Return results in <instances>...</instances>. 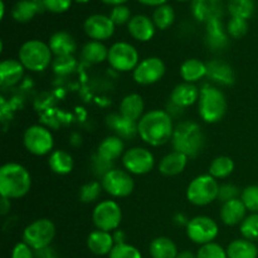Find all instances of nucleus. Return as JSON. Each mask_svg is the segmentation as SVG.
I'll use <instances>...</instances> for the list:
<instances>
[{
	"label": "nucleus",
	"instance_id": "f257e3e1",
	"mask_svg": "<svg viewBox=\"0 0 258 258\" xmlns=\"http://www.w3.org/2000/svg\"><path fill=\"white\" fill-rule=\"evenodd\" d=\"M173 117L164 110H151L144 113L138 122L139 136L150 146H163L171 140L174 134Z\"/></svg>",
	"mask_w": 258,
	"mask_h": 258
},
{
	"label": "nucleus",
	"instance_id": "f03ea898",
	"mask_svg": "<svg viewBox=\"0 0 258 258\" xmlns=\"http://www.w3.org/2000/svg\"><path fill=\"white\" fill-rule=\"evenodd\" d=\"M32 186L29 171L18 163H7L0 169V194L3 198L19 199L27 196Z\"/></svg>",
	"mask_w": 258,
	"mask_h": 258
},
{
	"label": "nucleus",
	"instance_id": "7ed1b4c3",
	"mask_svg": "<svg viewBox=\"0 0 258 258\" xmlns=\"http://www.w3.org/2000/svg\"><path fill=\"white\" fill-rule=\"evenodd\" d=\"M206 136L201 126L193 121L179 122L174 128L171 144L175 151L184 154L188 158H196L203 150Z\"/></svg>",
	"mask_w": 258,
	"mask_h": 258
},
{
	"label": "nucleus",
	"instance_id": "20e7f679",
	"mask_svg": "<svg viewBox=\"0 0 258 258\" xmlns=\"http://www.w3.org/2000/svg\"><path fill=\"white\" fill-rule=\"evenodd\" d=\"M18 59L25 70L43 72L49 67L50 63H53V53L48 43L39 39H30L23 43L18 53Z\"/></svg>",
	"mask_w": 258,
	"mask_h": 258
},
{
	"label": "nucleus",
	"instance_id": "39448f33",
	"mask_svg": "<svg viewBox=\"0 0 258 258\" xmlns=\"http://www.w3.org/2000/svg\"><path fill=\"white\" fill-rule=\"evenodd\" d=\"M199 115L208 123H216L224 117L227 112L226 95L219 88L204 86L199 96Z\"/></svg>",
	"mask_w": 258,
	"mask_h": 258
},
{
	"label": "nucleus",
	"instance_id": "423d86ee",
	"mask_svg": "<svg viewBox=\"0 0 258 258\" xmlns=\"http://www.w3.org/2000/svg\"><path fill=\"white\" fill-rule=\"evenodd\" d=\"M218 191L219 184L217 179L209 174H203L189 183L186 188V198L194 206L204 207L218 199Z\"/></svg>",
	"mask_w": 258,
	"mask_h": 258
},
{
	"label": "nucleus",
	"instance_id": "0eeeda50",
	"mask_svg": "<svg viewBox=\"0 0 258 258\" xmlns=\"http://www.w3.org/2000/svg\"><path fill=\"white\" fill-rule=\"evenodd\" d=\"M55 237V226L50 219L40 218L25 227L23 242L34 251H43L49 247Z\"/></svg>",
	"mask_w": 258,
	"mask_h": 258
},
{
	"label": "nucleus",
	"instance_id": "6e6552de",
	"mask_svg": "<svg viewBox=\"0 0 258 258\" xmlns=\"http://www.w3.org/2000/svg\"><path fill=\"white\" fill-rule=\"evenodd\" d=\"M92 221L96 228L112 232L118 228L122 221V211L115 201H102L93 208Z\"/></svg>",
	"mask_w": 258,
	"mask_h": 258
},
{
	"label": "nucleus",
	"instance_id": "1a4fd4ad",
	"mask_svg": "<svg viewBox=\"0 0 258 258\" xmlns=\"http://www.w3.org/2000/svg\"><path fill=\"white\" fill-rule=\"evenodd\" d=\"M107 62L118 72H130L139 64V53L127 42H116L108 48Z\"/></svg>",
	"mask_w": 258,
	"mask_h": 258
},
{
	"label": "nucleus",
	"instance_id": "9d476101",
	"mask_svg": "<svg viewBox=\"0 0 258 258\" xmlns=\"http://www.w3.org/2000/svg\"><path fill=\"white\" fill-rule=\"evenodd\" d=\"M218 224L214 219L207 216H198L189 219L186 224V236L197 244H208L214 242L218 236Z\"/></svg>",
	"mask_w": 258,
	"mask_h": 258
},
{
	"label": "nucleus",
	"instance_id": "9b49d317",
	"mask_svg": "<svg viewBox=\"0 0 258 258\" xmlns=\"http://www.w3.org/2000/svg\"><path fill=\"white\" fill-rule=\"evenodd\" d=\"M23 144L30 154L43 156L52 151L54 146V139L48 128L40 125H33L25 130Z\"/></svg>",
	"mask_w": 258,
	"mask_h": 258
},
{
	"label": "nucleus",
	"instance_id": "f8f14e48",
	"mask_svg": "<svg viewBox=\"0 0 258 258\" xmlns=\"http://www.w3.org/2000/svg\"><path fill=\"white\" fill-rule=\"evenodd\" d=\"M103 190L113 198H125L134 191L135 181L128 171L112 169L101 180Z\"/></svg>",
	"mask_w": 258,
	"mask_h": 258
},
{
	"label": "nucleus",
	"instance_id": "ddd939ff",
	"mask_svg": "<svg viewBox=\"0 0 258 258\" xmlns=\"http://www.w3.org/2000/svg\"><path fill=\"white\" fill-rule=\"evenodd\" d=\"M122 165L130 174L145 175L153 170L155 165V158L148 149L135 146L125 151L122 155Z\"/></svg>",
	"mask_w": 258,
	"mask_h": 258
},
{
	"label": "nucleus",
	"instance_id": "4468645a",
	"mask_svg": "<svg viewBox=\"0 0 258 258\" xmlns=\"http://www.w3.org/2000/svg\"><path fill=\"white\" fill-rule=\"evenodd\" d=\"M165 63L159 57H148L139 62L133 71V77L136 83L143 86L154 85L165 75Z\"/></svg>",
	"mask_w": 258,
	"mask_h": 258
},
{
	"label": "nucleus",
	"instance_id": "2eb2a0df",
	"mask_svg": "<svg viewBox=\"0 0 258 258\" xmlns=\"http://www.w3.org/2000/svg\"><path fill=\"white\" fill-rule=\"evenodd\" d=\"M115 28L116 25L113 24L111 18L103 14L90 15L83 24V29L87 37L98 42L110 39L115 33Z\"/></svg>",
	"mask_w": 258,
	"mask_h": 258
},
{
	"label": "nucleus",
	"instance_id": "dca6fc26",
	"mask_svg": "<svg viewBox=\"0 0 258 258\" xmlns=\"http://www.w3.org/2000/svg\"><path fill=\"white\" fill-rule=\"evenodd\" d=\"M191 13L197 20L207 24L212 20L221 19L223 14V2L222 0H193Z\"/></svg>",
	"mask_w": 258,
	"mask_h": 258
},
{
	"label": "nucleus",
	"instance_id": "f3484780",
	"mask_svg": "<svg viewBox=\"0 0 258 258\" xmlns=\"http://www.w3.org/2000/svg\"><path fill=\"white\" fill-rule=\"evenodd\" d=\"M127 29L134 39L139 40V42H149L155 35L156 27L153 19L149 18L148 15L138 14L131 18L127 24Z\"/></svg>",
	"mask_w": 258,
	"mask_h": 258
},
{
	"label": "nucleus",
	"instance_id": "a211bd4d",
	"mask_svg": "<svg viewBox=\"0 0 258 258\" xmlns=\"http://www.w3.org/2000/svg\"><path fill=\"white\" fill-rule=\"evenodd\" d=\"M199 96H201V91L198 90L196 83L181 82L176 85L171 91L170 103L184 110L199 101Z\"/></svg>",
	"mask_w": 258,
	"mask_h": 258
},
{
	"label": "nucleus",
	"instance_id": "6ab92c4d",
	"mask_svg": "<svg viewBox=\"0 0 258 258\" xmlns=\"http://www.w3.org/2000/svg\"><path fill=\"white\" fill-rule=\"evenodd\" d=\"M207 77L218 85L231 86L236 81V75L231 64L222 59H213L207 63Z\"/></svg>",
	"mask_w": 258,
	"mask_h": 258
},
{
	"label": "nucleus",
	"instance_id": "aec40b11",
	"mask_svg": "<svg viewBox=\"0 0 258 258\" xmlns=\"http://www.w3.org/2000/svg\"><path fill=\"white\" fill-rule=\"evenodd\" d=\"M115 244L113 234L111 232L96 229V231L91 232L87 237V248L90 249L91 253L96 254V256L110 254Z\"/></svg>",
	"mask_w": 258,
	"mask_h": 258
},
{
	"label": "nucleus",
	"instance_id": "412c9836",
	"mask_svg": "<svg viewBox=\"0 0 258 258\" xmlns=\"http://www.w3.org/2000/svg\"><path fill=\"white\" fill-rule=\"evenodd\" d=\"M106 123H107L108 128H111L113 134L122 140H128V139L139 135L138 122L123 117L120 112L108 115L106 117Z\"/></svg>",
	"mask_w": 258,
	"mask_h": 258
},
{
	"label": "nucleus",
	"instance_id": "4be33fe9",
	"mask_svg": "<svg viewBox=\"0 0 258 258\" xmlns=\"http://www.w3.org/2000/svg\"><path fill=\"white\" fill-rule=\"evenodd\" d=\"M50 50L55 57H67V55H73V53L77 49V43L75 38L64 30L55 32L54 34L50 35L48 40Z\"/></svg>",
	"mask_w": 258,
	"mask_h": 258
},
{
	"label": "nucleus",
	"instance_id": "5701e85b",
	"mask_svg": "<svg viewBox=\"0 0 258 258\" xmlns=\"http://www.w3.org/2000/svg\"><path fill=\"white\" fill-rule=\"evenodd\" d=\"M24 66L19 59L9 58L3 60L0 63V83L3 87H12L19 83L24 76Z\"/></svg>",
	"mask_w": 258,
	"mask_h": 258
},
{
	"label": "nucleus",
	"instance_id": "b1692460",
	"mask_svg": "<svg viewBox=\"0 0 258 258\" xmlns=\"http://www.w3.org/2000/svg\"><path fill=\"white\" fill-rule=\"evenodd\" d=\"M228 33L224 29L221 19L207 23L206 42L211 50H223L228 44Z\"/></svg>",
	"mask_w": 258,
	"mask_h": 258
},
{
	"label": "nucleus",
	"instance_id": "393cba45",
	"mask_svg": "<svg viewBox=\"0 0 258 258\" xmlns=\"http://www.w3.org/2000/svg\"><path fill=\"white\" fill-rule=\"evenodd\" d=\"M247 209L244 207L243 202L241 201V198H237L222 204L219 216H221L222 222L226 226H237V224H241L244 221Z\"/></svg>",
	"mask_w": 258,
	"mask_h": 258
},
{
	"label": "nucleus",
	"instance_id": "a878e982",
	"mask_svg": "<svg viewBox=\"0 0 258 258\" xmlns=\"http://www.w3.org/2000/svg\"><path fill=\"white\" fill-rule=\"evenodd\" d=\"M188 156L179 151H171L161 159L159 170L165 176H175L183 173L188 165Z\"/></svg>",
	"mask_w": 258,
	"mask_h": 258
},
{
	"label": "nucleus",
	"instance_id": "bb28decb",
	"mask_svg": "<svg viewBox=\"0 0 258 258\" xmlns=\"http://www.w3.org/2000/svg\"><path fill=\"white\" fill-rule=\"evenodd\" d=\"M96 154L105 160L113 163L125 154V143L118 136L110 135L101 141Z\"/></svg>",
	"mask_w": 258,
	"mask_h": 258
},
{
	"label": "nucleus",
	"instance_id": "cd10ccee",
	"mask_svg": "<svg viewBox=\"0 0 258 258\" xmlns=\"http://www.w3.org/2000/svg\"><path fill=\"white\" fill-rule=\"evenodd\" d=\"M43 10L45 9L42 0H19L13 7L12 15L17 22L28 23Z\"/></svg>",
	"mask_w": 258,
	"mask_h": 258
},
{
	"label": "nucleus",
	"instance_id": "c85d7f7f",
	"mask_svg": "<svg viewBox=\"0 0 258 258\" xmlns=\"http://www.w3.org/2000/svg\"><path fill=\"white\" fill-rule=\"evenodd\" d=\"M144 108H145L144 100L138 93H130L125 96L120 103L121 115L135 122H139V120L144 116Z\"/></svg>",
	"mask_w": 258,
	"mask_h": 258
},
{
	"label": "nucleus",
	"instance_id": "c756f323",
	"mask_svg": "<svg viewBox=\"0 0 258 258\" xmlns=\"http://www.w3.org/2000/svg\"><path fill=\"white\" fill-rule=\"evenodd\" d=\"M180 76L184 82L196 83L207 77V63L198 58H189L180 66Z\"/></svg>",
	"mask_w": 258,
	"mask_h": 258
},
{
	"label": "nucleus",
	"instance_id": "7c9ffc66",
	"mask_svg": "<svg viewBox=\"0 0 258 258\" xmlns=\"http://www.w3.org/2000/svg\"><path fill=\"white\" fill-rule=\"evenodd\" d=\"M81 55H82V59L88 64H98L107 60L108 48L102 42L90 40L83 45Z\"/></svg>",
	"mask_w": 258,
	"mask_h": 258
},
{
	"label": "nucleus",
	"instance_id": "2f4dec72",
	"mask_svg": "<svg viewBox=\"0 0 258 258\" xmlns=\"http://www.w3.org/2000/svg\"><path fill=\"white\" fill-rule=\"evenodd\" d=\"M149 252L151 258H176L179 253L173 239L163 236L156 237L151 241Z\"/></svg>",
	"mask_w": 258,
	"mask_h": 258
},
{
	"label": "nucleus",
	"instance_id": "473e14b6",
	"mask_svg": "<svg viewBox=\"0 0 258 258\" xmlns=\"http://www.w3.org/2000/svg\"><path fill=\"white\" fill-rule=\"evenodd\" d=\"M48 165L53 173L58 175H67L73 170V158L64 150H54L48 158Z\"/></svg>",
	"mask_w": 258,
	"mask_h": 258
},
{
	"label": "nucleus",
	"instance_id": "72a5a7b5",
	"mask_svg": "<svg viewBox=\"0 0 258 258\" xmlns=\"http://www.w3.org/2000/svg\"><path fill=\"white\" fill-rule=\"evenodd\" d=\"M228 258H257L258 248L252 241L246 238L234 239L227 247Z\"/></svg>",
	"mask_w": 258,
	"mask_h": 258
},
{
	"label": "nucleus",
	"instance_id": "f704fd0d",
	"mask_svg": "<svg viewBox=\"0 0 258 258\" xmlns=\"http://www.w3.org/2000/svg\"><path fill=\"white\" fill-rule=\"evenodd\" d=\"M234 161L229 156H217L209 165V175L214 179H226L233 173Z\"/></svg>",
	"mask_w": 258,
	"mask_h": 258
},
{
	"label": "nucleus",
	"instance_id": "c9c22d12",
	"mask_svg": "<svg viewBox=\"0 0 258 258\" xmlns=\"http://www.w3.org/2000/svg\"><path fill=\"white\" fill-rule=\"evenodd\" d=\"M229 14L232 18H241L248 20L253 15L256 4L254 0H229L227 4Z\"/></svg>",
	"mask_w": 258,
	"mask_h": 258
},
{
	"label": "nucleus",
	"instance_id": "e433bc0d",
	"mask_svg": "<svg viewBox=\"0 0 258 258\" xmlns=\"http://www.w3.org/2000/svg\"><path fill=\"white\" fill-rule=\"evenodd\" d=\"M151 19L158 29L165 30L173 25L174 20H175V12H174L173 7H170L169 4L160 5V7L155 8Z\"/></svg>",
	"mask_w": 258,
	"mask_h": 258
},
{
	"label": "nucleus",
	"instance_id": "4c0bfd02",
	"mask_svg": "<svg viewBox=\"0 0 258 258\" xmlns=\"http://www.w3.org/2000/svg\"><path fill=\"white\" fill-rule=\"evenodd\" d=\"M239 231L243 238L248 241H258V213H252L246 217L239 226Z\"/></svg>",
	"mask_w": 258,
	"mask_h": 258
},
{
	"label": "nucleus",
	"instance_id": "58836bf2",
	"mask_svg": "<svg viewBox=\"0 0 258 258\" xmlns=\"http://www.w3.org/2000/svg\"><path fill=\"white\" fill-rule=\"evenodd\" d=\"M101 190H103L102 184L98 181H88L80 189V199L82 203H93L101 196Z\"/></svg>",
	"mask_w": 258,
	"mask_h": 258
},
{
	"label": "nucleus",
	"instance_id": "ea45409f",
	"mask_svg": "<svg viewBox=\"0 0 258 258\" xmlns=\"http://www.w3.org/2000/svg\"><path fill=\"white\" fill-rule=\"evenodd\" d=\"M241 201L247 211L258 213V185H248L241 191Z\"/></svg>",
	"mask_w": 258,
	"mask_h": 258
},
{
	"label": "nucleus",
	"instance_id": "a19ab883",
	"mask_svg": "<svg viewBox=\"0 0 258 258\" xmlns=\"http://www.w3.org/2000/svg\"><path fill=\"white\" fill-rule=\"evenodd\" d=\"M53 70L57 75L66 76L72 73L77 67V60L75 59L73 55H67V57H55V59L52 63Z\"/></svg>",
	"mask_w": 258,
	"mask_h": 258
},
{
	"label": "nucleus",
	"instance_id": "79ce46f5",
	"mask_svg": "<svg viewBox=\"0 0 258 258\" xmlns=\"http://www.w3.org/2000/svg\"><path fill=\"white\" fill-rule=\"evenodd\" d=\"M108 258H143L141 252L135 246L128 243L115 244Z\"/></svg>",
	"mask_w": 258,
	"mask_h": 258
},
{
	"label": "nucleus",
	"instance_id": "37998d69",
	"mask_svg": "<svg viewBox=\"0 0 258 258\" xmlns=\"http://www.w3.org/2000/svg\"><path fill=\"white\" fill-rule=\"evenodd\" d=\"M248 32V22L241 18H231L227 24V33L234 39H241Z\"/></svg>",
	"mask_w": 258,
	"mask_h": 258
},
{
	"label": "nucleus",
	"instance_id": "c03bdc74",
	"mask_svg": "<svg viewBox=\"0 0 258 258\" xmlns=\"http://www.w3.org/2000/svg\"><path fill=\"white\" fill-rule=\"evenodd\" d=\"M197 258H228L227 251L221 244L212 242V243L201 246L197 253Z\"/></svg>",
	"mask_w": 258,
	"mask_h": 258
},
{
	"label": "nucleus",
	"instance_id": "a18cd8bd",
	"mask_svg": "<svg viewBox=\"0 0 258 258\" xmlns=\"http://www.w3.org/2000/svg\"><path fill=\"white\" fill-rule=\"evenodd\" d=\"M108 17L111 18V20H112L113 24L115 25L128 24V22H130L131 18H133L131 17L130 8L126 7L125 4L116 5V7H113Z\"/></svg>",
	"mask_w": 258,
	"mask_h": 258
},
{
	"label": "nucleus",
	"instance_id": "49530a36",
	"mask_svg": "<svg viewBox=\"0 0 258 258\" xmlns=\"http://www.w3.org/2000/svg\"><path fill=\"white\" fill-rule=\"evenodd\" d=\"M237 198H241V191H239L238 186L231 183H226L219 185L218 201H221L222 204L226 203V202L233 201V199Z\"/></svg>",
	"mask_w": 258,
	"mask_h": 258
},
{
	"label": "nucleus",
	"instance_id": "de8ad7c7",
	"mask_svg": "<svg viewBox=\"0 0 258 258\" xmlns=\"http://www.w3.org/2000/svg\"><path fill=\"white\" fill-rule=\"evenodd\" d=\"M43 7L45 10L54 14H62L66 13L72 5L73 0H42Z\"/></svg>",
	"mask_w": 258,
	"mask_h": 258
},
{
	"label": "nucleus",
	"instance_id": "09e8293b",
	"mask_svg": "<svg viewBox=\"0 0 258 258\" xmlns=\"http://www.w3.org/2000/svg\"><path fill=\"white\" fill-rule=\"evenodd\" d=\"M93 169H95V173L97 174L98 176H105L106 174L108 173L110 170H112V163L111 161L105 160L101 156H98L97 154L93 158Z\"/></svg>",
	"mask_w": 258,
	"mask_h": 258
},
{
	"label": "nucleus",
	"instance_id": "8fccbe9b",
	"mask_svg": "<svg viewBox=\"0 0 258 258\" xmlns=\"http://www.w3.org/2000/svg\"><path fill=\"white\" fill-rule=\"evenodd\" d=\"M34 249L30 248L25 242H19L12 251V258H34Z\"/></svg>",
	"mask_w": 258,
	"mask_h": 258
},
{
	"label": "nucleus",
	"instance_id": "3c124183",
	"mask_svg": "<svg viewBox=\"0 0 258 258\" xmlns=\"http://www.w3.org/2000/svg\"><path fill=\"white\" fill-rule=\"evenodd\" d=\"M139 3H141L143 5H146V7H160V5L166 4L168 0H138Z\"/></svg>",
	"mask_w": 258,
	"mask_h": 258
},
{
	"label": "nucleus",
	"instance_id": "603ef678",
	"mask_svg": "<svg viewBox=\"0 0 258 258\" xmlns=\"http://www.w3.org/2000/svg\"><path fill=\"white\" fill-rule=\"evenodd\" d=\"M0 211H2V214L8 213V211H10V199L7 198H3L2 197V201H0Z\"/></svg>",
	"mask_w": 258,
	"mask_h": 258
},
{
	"label": "nucleus",
	"instance_id": "864d4df0",
	"mask_svg": "<svg viewBox=\"0 0 258 258\" xmlns=\"http://www.w3.org/2000/svg\"><path fill=\"white\" fill-rule=\"evenodd\" d=\"M113 239H115V243H125V233L122 231H118L116 229L115 233H113Z\"/></svg>",
	"mask_w": 258,
	"mask_h": 258
},
{
	"label": "nucleus",
	"instance_id": "5fc2aeb1",
	"mask_svg": "<svg viewBox=\"0 0 258 258\" xmlns=\"http://www.w3.org/2000/svg\"><path fill=\"white\" fill-rule=\"evenodd\" d=\"M102 3L107 5H112V7H116V5H122L125 3H127L128 0H101Z\"/></svg>",
	"mask_w": 258,
	"mask_h": 258
},
{
	"label": "nucleus",
	"instance_id": "6e6d98bb",
	"mask_svg": "<svg viewBox=\"0 0 258 258\" xmlns=\"http://www.w3.org/2000/svg\"><path fill=\"white\" fill-rule=\"evenodd\" d=\"M176 258H197V254H194L191 251H181L179 252Z\"/></svg>",
	"mask_w": 258,
	"mask_h": 258
},
{
	"label": "nucleus",
	"instance_id": "4d7b16f0",
	"mask_svg": "<svg viewBox=\"0 0 258 258\" xmlns=\"http://www.w3.org/2000/svg\"><path fill=\"white\" fill-rule=\"evenodd\" d=\"M40 253V258H57L52 252H49V249H43V251H38Z\"/></svg>",
	"mask_w": 258,
	"mask_h": 258
},
{
	"label": "nucleus",
	"instance_id": "13d9d810",
	"mask_svg": "<svg viewBox=\"0 0 258 258\" xmlns=\"http://www.w3.org/2000/svg\"><path fill=\"white\" fill-rule=\"evenodd\" d=\"M4 15H5V3L3 2H0V18H4Z\"/></svg>",
	"mask_w": 258,
	"mask_h": 258
},
{
	"label": "nucleus",
	"instance_id": "bf43d9fd",
	"mask_svg": "<svg viewBox=\"0 0 258 258\" xmlns=\"http://www.w3.org/2000/svg\"><path fill=\"white\" fill-rule=\"evenodd\" d=\"M76 2L81 3V4H83V3H87V2H90V0H76Z\"/></svg>",
	"mask_w": 258,
	"mask_h": 258
},
{
	"label": "nucleus",
	"instance_id": "052dcab7",
	"mask_svg": "<svg viewBox=\"0 0 258 258\" xmlns=\"http://www.w3.org/2000/svg\"><path fill=\"white\" fill-rule=\"evenodd\" d=\"M176 2H193V0H176Z\"/></svg>",
	"mask_w": 258,
	"mask_h": 258
}]
</instances>
